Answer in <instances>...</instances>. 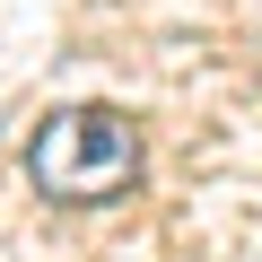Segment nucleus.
<instances>
[{
    "mask_svg": "<svg viewBox=\"0 0 262 262\" xmlns=\"http://www.w3.org/2000/svg\"><path fill=\"white\" fill-rule=\"evenodd\" d=\"M27 175L44 201H114L131 175H140V131L105 105H61L35 122L27 140Z\"/></svg>",
    "mask_w": 262,
    "mask_h": 262,
    "instance_id": "f257e3e1",
    "label": "nucleus"
}]
</instances>
